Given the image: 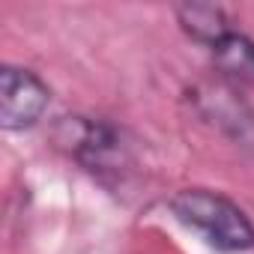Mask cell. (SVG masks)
Returning a JSON list of instances; mask_svg holds the SVG:
<instances>
[{
	"label": "cell",
	"instance_id": "cell-1",
	"mask_svg": "<svg viewBox=\"0 0 254 254\" xmlns=\"http://www.w3.org/2000/svg\"><path fill=\"white\" fill-rule=\"evenodd\" d=\"M171 212L186 227L197 230L218 251H248L254 248L251 218L224 194L212 189H180L171 197Z\"/></svg>",
	"mask_w": 254,
	"mask_h": 254
},
{
	"label": "cell",
	"instance_id": "cell-4",
	"mask_svg": "<svg viewBox=\"0 0 254 254\" xmlns=\"http://www.w3.org/2000/svg\"><path fill=\"white\" fill-rule=\"evenodd\" d=\"M197 111L203 120L218 126L221 132H227L236 141H248L254 135V111L248 108L245 99H239L236 87L227 81L218 84H200L191 93Z\"/></svg>",
	"mask_w": 254,
	"mask_h": 254
},
{
	"label": "cell",
	"instance_id": "cell-5",
	"mask_svg": "<svg viewBox=\"0 0 254 254\" xmlns=\"http://www.w3.org/2000/svg\"><path fill=\"white\" fill-rule=\"evenodd\" d=\"M218 75L233 87H254V42L245 33L230 30L218 45L209 48Z\"/></svg>",
	"mask_w": 254,
	"mask_h": 254
},
{
	"label": "cell",
	"instance_id": "cell-6",
	"mask_svg": "<svg viewBox=\"0 0 254 254\" xmlns=\"http://www.w3.org/2000/svg\"><path fill=\"white\" fill-rule=\"evenodd\" d=\"M177 21L180 27L200 45H218L227 33H230V24H227V15L221 6L215 3H180L177 9Z\"/></svg>",
	"mask_w": 254,
	"mask_h": 254
},
{
	"label": "cell",
	"instance_id": "cell-3",
	"mask_svg": "<svg viewBox=\"0 0 254 254\" xmlns=\"http://www.w3.org/2000/svg\"><path fill=\"white\" fill-rule=\"evenodd\" d=\"M51 102L48 84L21 66L0 69V123L6 132H24L36 126Z\"/></svg>",
	"mask_w": 254,
	"mask_h": 254
},
{
	"label": "cell",
	"instance_id": "cell-2",
	"mask_svg": "<svg viewBox=\"0 0 254 254\" xmlns=\"http://www.w3.org/2000/svg\"><path fill=\"white\" fill-rule=\"evenodd\" d=\"M54 144L93 174L120 171L126 162V144L117 126L93 117H60L54 126Z\"/></svg>",
	"mask_w": 254,
	"mask_h": 254
}]
</instances>
